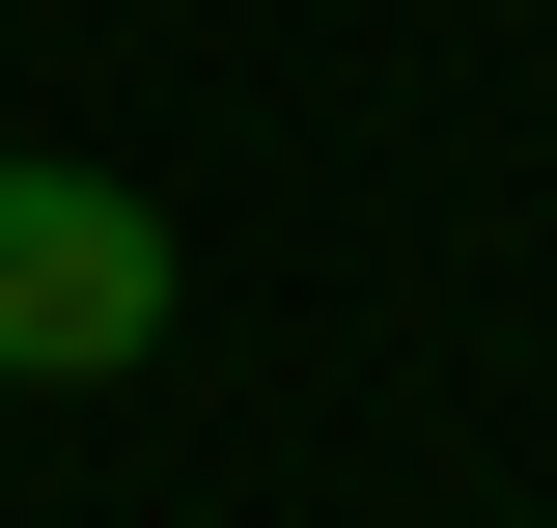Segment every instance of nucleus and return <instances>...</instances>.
I'll return each mask as SVG.
<instances>
[{
    "mask_svg": "<svg viewBox=\"0 0 557 528\" xmlns=\"http://www.w3.org/2000/svg\"><path fill=\"white\" fill-rule=\"evenodd\" d=\"M168 334V196L139 167H0V390H112Z\"/></svg>",
    "mask_w": 557,
    "mask_h": 528,
    "instance_id": "f257e3e1",
    "label": "nucleus"
}]
</instances>
